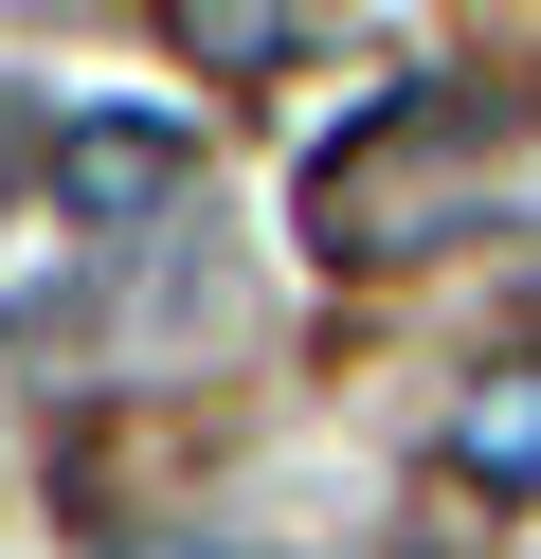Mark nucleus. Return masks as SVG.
Listing matches in <instances>:
<instances>
[{"instance_id":"obj_3","label":"nucleus","mask_w":541,"mask_h":559,"mask_svg":"<svg viewBox=\"0 0 541 559\" xmlns=\"http://www.w3.org/2000/svg\"><path fill=\"white\" fill-rule=\"evenodd\" d=\"M433 469L469 487V506H541V361H487L451 397V433H433Z\"/></svg>"},{"instance_id":"obj_2","label":"nucleus","mask_w":541,"mask_h":559,"mask_svg":"<svg viewBox=\"0 0 541 559\" xmlns=\"http://www.w3.org/2000/svg\"><path fill=\"white\" fill-rule=\"evenodd\" d=\"M180 199H199V145H180L163 109H72L55 127V217L144 235V217H180Z\"/></svg>"},{"instance_id":"obj_5","label":"nucleus","mask_w":541,"mask_h":559,"mask_svg":"<svg viewBox=\"0 0 541 559\" xmlns=\"http://www.w3.org/2000/svg\"><path fill=\"white\" fill-rule=\"evenodd\" d=\"M199 559H252V542H199Z\"/></svg>"},{"instance_id":"obj_1","label":"nucleus","mask_w":541,"mask_h":559,"mask_svg":"<svg viewBox=\"0 0 541 559\" xmlns=\"http://www.w3.org/2000/svg\"><path fill=\"white\" fill-rule=\"evenodd\" d=\"M505 145V91H397L379 127H343V145L307 163V235L343 271H397V253H433L451 235V181Z\"/></svg>"},{"instance_id":"obj_4","label":"nucleus","mask_w":541,"mask_h":559,"mask_svg":"<svg viewBox=\"0 0 541 559\" xmlns=\"http://www.w3.org/2000/svg\"><path fill=\"white\" fill-rule=\"evenodd\" d=\"M144 19H163V55L199 91H271L289 55H307V0H144Z\"/></svg>"}]
</instances>
